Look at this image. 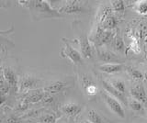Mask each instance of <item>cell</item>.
I'll return each instance as SVG.
<instances>
[{"mask_svg": "<svg viewBox=\"0 0 147 123\" xmlns=\"http://www.w3.org/2000/svg\"><path fill=\"white\" fill-rule=\"evenodd\" d=\"M23 6L29 8L31 17L34 20H41L46 19H63L62 14L58 9H54L48 1L38 0V1H27Z\"/></svg>", "mask_w": 147, "mask_h": 123, "instance_id": "cell-1", "label": "cell"}, {"mask_svg": "<svg viewBox=\"0 0 147 123\" xmlns=\"http://www.w3.org/2000/svg\"><path fill=\"white\" fill-rule=\"evenodd\" d=\"M100 95L104 100L106 106L108 107L110 111H112L115 115L119 118H125V110H124L121 102L119 100H118L116 97H114L113 95L109 94L108 92H106L104 89L100 92Z\"/></svg>", "mask_w": 147, "mask_h": 123, "instance_id": "cell-2", "label": "cell"}, {"mask_svg": "<svg viewBox=\"0 0 147 123\" xmlns=\"http://www.w3.org/2000/svg\"><path fill=\"white\" fill-rule=\"evenodd\" d=\"M63 42L64 43V46L62 49L61 54L63 57H66L75 65H81L83 63V56L81 52H79L74 48L71 43L69 42V40L63 38Z\"/></svg>", "mask_w": 147, "mask_h": 123, "instance_id": "cell-3", "label": "cell"}, {"mask_svg": "<svg viewBox=\"0 0 147 123\" xmlns=\"http://www.w3.org/2000/svg\"><path fill=\"white\" fill-rule=\"evenodd\" d=\"M81 1H67L65 5H63L58 9L61 14H78V13L86 12L87 9L85 7L84 4H81Z\"/></svg>", "mask_w": 147, "mask_h": 123, "instance_id": "cell-4", "label": "cell"}, {"mask_svg": "<svg viewBox=\"0 0 147 123\" xmlns=\"http://www.w3.org/2000/svg\"><path fill=\"white\" fill-rule=\"evenodd\" d=\"M39 83V79L30 75H26L22 76L18 81V91L24 94L30 90L37 89V85Z\"/></svg>", "mask_w": 147, "mask_h": 123, "instance_id": "cell-5", "label": "cell"}, {"mask_svg": "<svg viewBox=\"0 0 147 123\" xmlns=\"http://www.w3.org/2000/svg\"><path fill=\"white\" fill-rule=\"evenodd\" d=\"M96 55H98L99 61L105 63H121L122 62L121 57L109 50L98 49L96 51Z\"/></svg>", "mask_w": 147, "mask_h": 123, "instance_id": "cell-6", "label": "cell"}, {"mask_svg": "<svg viewBox=\"0 0 147 123\" xmlns=\"http://www.w3.org/2000/svg\"><path fill=\"white\" fill-rule=\"evenodd\" d=\"M1 72L3 73L5 79H6V81L8 83V85H10L11 89L18 91V81H20V78H18V75H16L15 71L8 66H6V67L2 66Z\"/></svg>", "mask_w": 147, "mask_h": 123, "instance_id": "cell-7", "label": "cell"}, {"mask_svg": "<svg viewBox=\"0 0 147 123\" xmlns=\"http://www.w3.org/2000/svg\"><path fill=\"white\" fill-rule=\"evenodd\" d=\"M130 94L132 98L142 102V104L147 102V93L144 85L142 83H138L133 85L130 90Z\"/></svg>", "mask_w": 147, "mask_h": 123, "instance_id": "cell-8", "label": "cell"}, {"mask_svg": "<svg viewBox=\"0 0 147 123\" xmlns=\"http://www.w3.org/2000/svg\"><path fill=\"white\" fill-rule=\"evenodd\" d=\"M45 91L43 89H33V90H30L28 92L22 94V99H24L25 101L28 103H38L41 102V100L43 98Z\"/></svg>", "mask_w": 147, "mask_h": 123, "instance_id": "cell-9", "label": "cell"}, {"mask_svg": "<svg viewBox=\"0 0 147 123\" xmlns=\"http://www.w3.org/2000/svg\"><path fill=\"white\" fill-rule=\"evenodd\" d=\"M78 40H79V46H80L82 56L86 59L93 58V48H92L89 42L88 38L86 35H82Z\"/></svg>", "mask_w": 147, "mask_h": 123, "instance_id": "cell-10", "label": "cell"}, {"mask_svg": "<svg viewBox=\"0 0 147 123\" xmlns=\"http://www.w3.org/2000/svg\"><path fill=\"white\" fill-rule=\"evenodd\" d=\"M101 84H102V86H103V88H104V90L106 91V92H108L109 94L113 95L114 97H116L121 103L125 104V105L128 104V98L125 97L124 94L121 93L119 91H118L115 87H113V86L111 85V84H110L109 81L101 79Z\"/></svg>", "mask_w": 147, "mask_h": 123, "instance_id": "cell-11", "label": "cell"}, {"mask_svg": "<svg viewBox=\"0 0 147 123\" xmlns=\"http://www.w3.org/2000/svg\"><path fill=\"white\" fill-rule=\"evenodd\" d=\"M98 70L106 73V74H117V73H121L123 70L126 69V66L123 65L122 63H103L98 66Z\"/></svg>", "mask_w": 147, "mask_h": 123, "instance_id": "cell-12", "label": "cell"}, {"mask_svg": "<svg viewBox=\"0 0 147 123\" xmlns=\"http://www.w3.org/2000/svg\"><path fill=\"white\" fill-rule=\"evenodd\" d=\"M61 111L65 114L66 116L69 117H76L82 111V106H80L79 104L74 103V102H69L63 105L61 107Z\"/></svg>", "mask_w": 147, "mask_h": 123, "instance_id": "cell-13", "label": "cell"}, {"mask_svg": "<svg viewBox=\"0 0 147 123\" xmlns=\"http://www.w3.org/2000/svg\"><path fill=\"white\" fill-rule=\"evenodd\" d=\"M67 84L65 82H63V81H53V82H51L49 83L46 86H44L43 90L45 92H48L51 94H56V93H60L63 91L64 89L66 88Z\"/></svg>", "mask_w": 147, "mask_h": 123, "instance_id": "cell-14", "label": "cell"}, {"mask_svg": "<svg viewBox=\"0 0 147 123\" xmlns=\"http://www.w3.org/2000/svg\"><path fill=\"white\" fill-rule=\"evenodd\" d=\"M118 23H119V19H117V17L114 16L113 14H110L98 27L103 30H113L117 27Z\"/></svg>", "mask_w": 147, "mask_h": 123, "instance_id": "cell-15", "label": "cell"}, {"mask_svg": "<svg viewBox=\"0 0 147 123\" xmlns=\"http://www.w3.org/2000/svg\"><path fill=\"white\" fill-rule=\"evenodd\" d=\"M111 11H112V7L106 6V5L101 6L98 8V13H96V23H98V26H99L106 17L111 14Z\"/></svg>", "mask_w": 147, "mask_h": 123, "instance_id": "cell-16", "label": "cell"}, {"mask_svg": "<svg viewBox=\"0 0 147 123\" xmlns=\"http://www.w3.org/2000/svg\"><path fill=\"white\" fill-rule=\"evenodd\" d=\"M87 120L92 123H109L108 120L105 117L95 110V109H89L87 112Z\"/></svg>", "mask_w": 147, "mask_h": 123, "instance_id": "cell-17", "label": "cell"}, {"mask_svg": "<svg viewBox=\"0 0 147 123\" xmlns=\"http://www.w3.org/2000/svg\"><path fill=\"white\" fill-rule=\"evenodd\" d=\"M110 44H111L112 48L115 50V51H117L119 52H123L125 51V48H126L125 43H124L123 40L121 36H119V35L115 36V38L113 39L112 42H110Z\"/></svg>", "mask_w": 147, "mask_h": 123, "instance_id": "cell-18", "label": "cell"}, {"mask_svg": "<svg viewBox=\"0 0 147 123\" xmlns=\"http://www.w3.org/2000/svg\"><path fill=\"white\" fill-rule=\"evenodd\" d=\"M38 120L39 123H56L57 116L52 112L43 113L42 115L38 117Z\"/></svg>", "mask_w": 147, "mask_h": 123, "instance_id": "cell-19", "label": "cell"}, {"mask_svg": "<svg viewBox=\"0 0 147 123\" xmlns=\"http://www.w3.org/2000/svg\"><path fill=\"white\" fill-rule=\"evenodd\" d=\"M128 107L130 108L131 110L136 111V112H141L144 110V105H142V102L138 101V100L130 97L128 98Z\"/></svg>", "mask_w": 147, "mask_h": 123, "instance_id": "cell-20", "label": "cell"}, {"mask_svg": "<svg viewBox=\"0 0 147 123\" xmlns=\"http://www.w3.org/2000/svg\"><path fill=\"white\" fill-rule=\"evenodd\" d=\"M134 9L141 15H147V0H140L134 4Z\"/></svg>", "mask_w": 147, "mask_h": 123, "instance_id": "cell-21", "label": "cell"}, {"mask_svg": "<svg viewBox=\"0 0 147 123\" xmlns=\"http://www.w3.org/2000/svg\"><path fill=\"white\" fill-rule=\"evenodd\" d=\"M10 90H11L10 85H9L8 83L6 81L3 73L1 72V78H0V91H1V95L5 97V95L8 94V92Z\"/></svg>", "mask_w": 147, "mask_h": 123, "instance_id": "cell-22", "label": "cell"}, {"mask_svg": "<svg viewBox=\"0 0 147 123\" xmlns=\"http://www.w3.org/2000/svg\"><path fill=\"white\" fill-rule=\"evenodd\" d=\"M126 71L128 72V74L130 75V76L132 77V78L135 79V80L142 81V79L144 78V74H142V73L140 70L134 69V68H131V67H127Z\"/></svg>", "mask_w": 147, "mask_h": 123, "instance_id": "cell-23", "label": "cell"}, {"mask_svg": "<svg viewBox=\"0 0 147 123\" xmlns=\"http://www.w3.org/2000/svg\"><path fill=\"white\" fill-rule=\"evenodd\" d=\"M109 82L111 84V85L113 86V87H115L121 93H122V94L125 93L126 86H125V83H124V81H122L121 79H111Z\"/></svg>", "mask_w": 147, "mask_h": 123, "instance_id": "cell-24", "label": "cell"}, {"mask_svg": "<svg viewBox=\"0 0 147 123\" xmlns=\"http://www.w3.org/2000/svg\"><path fill=\"white\" fill-rule=\"evenodd\" d=\"M125 2L121 1V0H115V1L111 2V7L112 10L115 12H123L125 10Z\"/></svg>", "mask_w": 147, "mask_h": 123, "instance_id": "cell-25", "label": "cell"}, {"mask_svg": "<svg viewBox=\"0 0 147 123\" xmlns=\"http://www.w3.org/2000/svg\"><path fill=\"white\" fill-rule=\"evenodd\" d=\"M81 83H82V85H83V87H84V89L88 87L89 85H95L92 77L88 75H83L81 76Z\"/></svg>", "mask_w": 147, "mask_h": 123, "instance_id": "cell-26", "label": "cell"}, {"mask_svg": "<svg viewBox=\"0 0 147 123\" xmlns=\"http://www.w3.org/2000/svg\"><path fill=\"white\" fill-rule=\"evenodd\" d=\"M54 95L51 93H48V92H45L44 93V95H43V98L41 100V102H42L44 105H50L54 102Z\"/></svg>", "mask_w": 147, "mask_h": 123, "instance_id": "cell-27", "label": "cell"}, {"mask_svg": "<svg viewBox=\"0 0 147 123\" xmlns=\"http://www.w3.org/2000/svg\"><path fill=\"white\" fill-rule=\"evenodd\" d=\"M29 105H30V103H28L27 101H25L24 99H20V102H18V106H17V110H18V111H25V110H27L28 108H29Z\"/></svg>", "mask_w": 147, "mask_h": 123, "instance_id": "cell-28", "label": "cell"}, {"mask_svg": "<svg viewBox=\"0 0 147 123\" xmlns=\"http://www.w3.org/2000/svg\"><path fill=\"white\" fill-rule=\"evenodd\" d=\"M85 91H86L87 95L93 97V95H95L96 93L98 92V86H96V85H89L88 87H86L85 89Z\"/></svg>", "mask_w": 147, "mask_h": 123, "instance_id": "cell-29", "label": "cell"}, {"mask_svg": "<svg viewBox=\"0 0 147 123\" xmlns=\"http://www.w3.org/2000/svg\"><path fill=\"white\" fill-rule=\"evenodd\" d=\"M20 118L17 117H9L7 120V123H20Z\"/></svg>", "mask_w": 147, "mask_h": 123, "instance_id": "cell-30", "label": "cell"}, {"mask_svg": "<svg viewBox=\"0 0 147 123\" xmlns=\"http://www.w3.org/2000/svg\"><path fill=\"white\" fill-rule=\"evenodd\" d=\"M80 123H92V122H90L89 120H82Z\"/></svg>", "mask_w": 147, "mask_h": 123, "instance_id": "cell-31", "label": "cell"}]
</instances>
